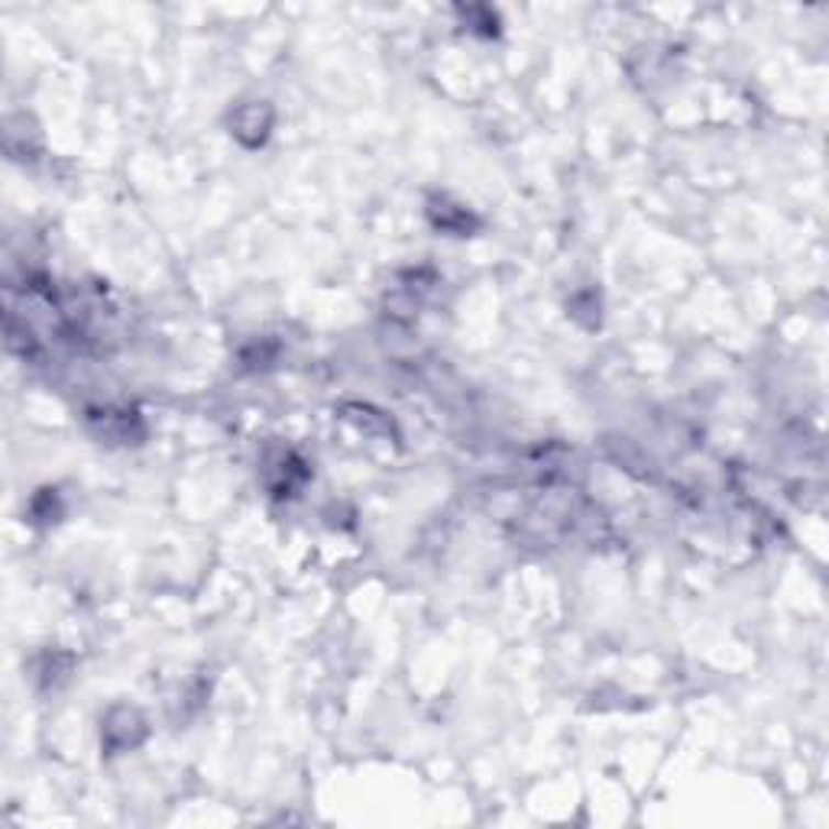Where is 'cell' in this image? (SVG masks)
I'll list each match as a JSON object with an SVG mask.
<instances>
[{"instance_id":"6da1fadb","label":"cell","mask_w":829,"mask_h":829,"mask_svg":"<svg viewBox=\"0 0 829 829\" xmlns=\"http://www.w3.org/2000/svg\"><path fill=\"white\" fill-rule=\"evenodd\" d=\"M273 130V108L266 101H250V104H240L231 118V133L237 136L243 146L256 150L266 143Z\"/></svg>"},{"instance_id":"7a4b0ae2","label":"cell","mask_w":829,"mask_h":829,"mask_svg":"<svg viewBox=\"0 0 829 829\" xmlns=\"http://www.w3.org/2000/svg\"><path fill=\"white\" fill-rule=\"evenodd\" d=\"M428 221H431L434 231L451 234V237H471L479 228V221H476L471 208H464V205H457V201H451L444 195L428 201Z\"/></svg>"},{"instance_id":"3957f363","label":"cell","mask_w":829,"mask_h":829,"mask_svg":"<svg viewBox=\"0 0 829 829\" xmlns=\"http://www.w3.org/2000/svg\"><path fill=\"white\" fill-rule=\"evenodd\" d=\"M143 736H146V719L133 710V707H118V710L108 712V719H104V742H108V749L126 752V749L140 745Z\"/></svg>"}]
</instances>
